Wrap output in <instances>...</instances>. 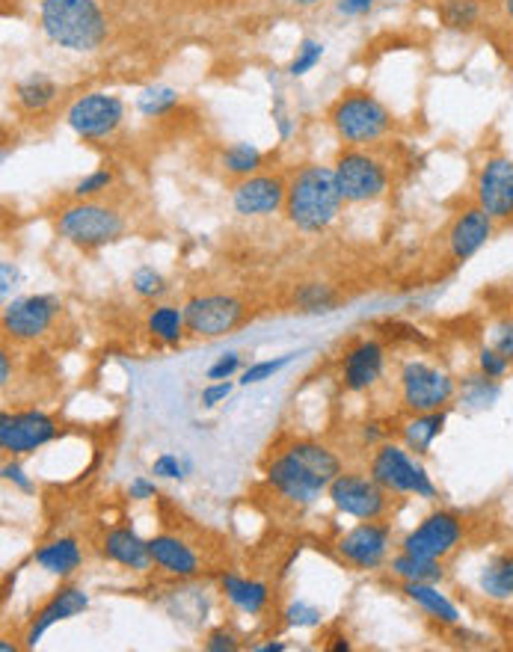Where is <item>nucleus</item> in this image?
<instances>
[{
  "label": "nucleus",
  "instance_id": "f257e3e1",
  "mask_svg": "<svg viewBox=\"0 0 513 652\" xmlns=\"http://www.w3.org/2000/svg\"><path fill=\"white\" fill-rule=\"evenodd\" d=\"M345 205V196L339 190L333 166L309 163L297 170L295 178L288 181V196H285V217L300 231H324L336 223Z\"/></svg>",
  "mask_w": 513,
  "mask_h": 652
},
{
  "label": "nucleus",
  "instance_id": "f03ea898",
  "mask_svg": "<svg viewBox=\"0 0 513 652\" xmlns=\"http://www.w3.org/2000/svg\"><path fill=\"white\" fill-rule=\"evenodd\" d=\"M42 33L60 48L89 54L108 39V18L96 0H42Z\"/></svg>",
  "mask_w": 513,
  "mask_h": 652
},
{
  "label": "nucleus",
  "instance_id": "7ed1b4c3",
  "mask_svg": "<svg viewBox=\"0 0 513 652\" xmlns=\"http://www.w3.org/2000/svg\"><path fill=\"white\" fill-rule=\"evenodd\" d=\"M57 235L77 250H101L125 235V217L96 199H75V205L57 214Z\"/></svg>",
  "mask_w": 513,
  "mask_h": 652
},
{
  "label": "nucleus",
  "instance_id": "20e7f679",
  "mask_svg": "<svg viewBox=\"0 0 513 652\" xmlns=\"http://www.w3.org/2000/svg\"><path fill=\"white\" fill-rule=\"evenodd\" d=\"M329 122L339 134L341 142L348 146H372L380 142L389 128H392V113L383 108L372 92H345V96L329 110Z\"/></svg>",
  "mask_w": 513,
  "mask_h": 652
},
{
  "label": "nucleus",
  "instance_id": "39448f33",
  "mask_svg": "<svg viewBox=\"0 0 513 652\" xmlns=\"http://www.w3.org/2000/svg\"><path fill=\"white\" fill-rule=\"evenodd\" d=\"M368 475L386 492L395 496H415V499H437V484L430 480L425 466L410 454V448L380 442L368 463Z\"/></svg>",
  "mask_w": 513,
  "mask_h": 652
},
{
  "label": "nucleus",
  "instance_id": "423d86ee",
  "mask_svg": "<svg viewBox=\"0 0 513 652\" xmlns=\"http://www.w3.org/2000/svg\"><path fill=\"white\" fill-rule=\"evenodd\" d=\"M333 173H336L345 202H350V205L374 202L389 190V166L377 154L365 152L362 146L341 149L336 163H333Z\"/></svg>",
  "mask_w": 513,
  "mask_h": 652
},
{
  "label": "nucleus",
  "instance_id": "0eeeda50",
  "mask_svg": "<svg viewBox=\"0 0 513 652\" xmlns=\"http://www.w3.org/2000/svg\"><path fill=\"white\" fill-rule=\"evenodd\" d=\"M398 386H401V403L410 415L448 410V403L454 401L460 391L458 380L448 371L427 365L422 359L404 362Z\"/></svg>",
  "mask_w": 513,
  "mask_h": 652
},
{
  "label": "nucleus",
  "instance_id": "6e6552de",
  "mask_svg": "<svg viewBox=\"0 0 513 652\" xmlns=\"http://www.w3.org/2000/svg\"><path fill=\"white\" fill-rule=\"evenodd\" d=\"M327 492L336 511L360 522L383 519L389 511V496H392L372 475H362V472H341L329 480Z\"/></svg>",
  "mask_w": 513,
  "mask_h": 652
},
{
  "label": "nucleus",
  "instance_id": "1a4fd4ad",
  "mask_svg": "<svg viewBox=\"0 0 513 652\" xmlns=\"http://www.w3.org/2000/svg\"><path fill=\"white\" fill-rule=\"evenodd\" d=\"M463 537H466V519L458 511H434L406 534L401 552L427 557V561H442L451 552H458Z\"/></svg>",
  "mask_w": 513,
  "mask_h": 652
},
{
  "label": "nucleus",
  "instance_id": "9d476101",
  "mask_svg": "<svg viewBox=\"0 0 513 652\" xmlns=\"http://www.w3.org/2000/svg\"><path fill=\"white\" fill-rule=\"evenodd\" d=\"M247 309L232 293H197L185 303L187 333L197 338H220L238 329Z\"/></svg>",
  "mask_w": 513,
  "mask_h": 652
},
{
  "label": "nucleus",
  "instance_id": "9b49d317",
  "mask_svg": "<svg viewBox=\"0 0 513 652\" xmlns=\"http://www.w3.org/2000/svg\"><path fill=\"white\" fill-rule=\"evenodd\" d=\"M267 484L274 487L279 499L291 501L297 507H309L321 499V492H327L329 480L321 478L315 468H309L300 456H295L288 448L267 463Z\"/></svg>",
  "mask_w": 513,
  "mask_h": 652
},
{
  "label": "nucleus",
  "instance_id": "f8f14e48",
  "mask_svg": "<svg viewBox=\"0 0 513 652\" xmlns=\"http://www.w3.org/2000/svg\"><path fill=\"white\" fill-rule=\"evenodd\" d=\"M125 122V104L120 96L110 92H87L66 110V125L80 140H108Z\"/></svg>",
  "mask_w": 513,
  "mask_h": 652
},
{
  "label": "nucleus",
  "instance_id": "ddd939ff",
  "mask_svg": "<svg viewBox=\"0 0 513 652\" xmlns=\"http://www.w3.org/2000/svg\"><path fill=\"white\" fill-rule=\"evenodd\" d=\"M60 424L42 410H18L0 415V448L12 456L34 454L48 442H54Z\"/></svg>",
  "mask_w": 513,
  "mask_h": 652
},
{
  "label": "nucleus",
  "instance_id": "4468645a",
  "mask_svg": "<svg viewBox=\"0 0 513 652\" xmlns=\"http://www.w3.org/2000/svg\"><path fill=\"white\" fill-rule=\"evenodd\" d=\"M336 552L353 569H365V573L380 569L389 561V552H392V528L380 519L360 522L356 528L341 534Z\"/></svg>",
  "mask_w": 513,
  "mask_h": 652
},
{
  "label": "nucleus",
  "instance_id": "2eb2a0df",
  "mask_svg": "<svg viewBox=\"0 0 513 652\" xmlns=\"http://www.w3.org/2000/svg\"><path fill=\"white\" fill-rule=\"evenodd\" d=\"M475 205H480L496 223L513 220V161L508 154H492L480 163L475 175Z\"/></svg>",
  "mask_w": 513,
  "mask_h": 652
},
{
  "label": "nucleus",
  "instance_id": "dca6fc26",
  "mask_svg": "<svg viewBox=\"0 0 513 652\" xmlns=\"http://www.w3.org/2000/svg\"><path fill=\"white\" fill-rule=\"evenodd\" d=\"M60 315V300L51 293L18 297L3 309V333L12 341H36L42 338Z\"/></svg>",
  "mask_w": 513,
  "mask_h": 652
},
{
  "label": "nucleus",
  "instance_id": "f3484780",
  "mask_svg": "<svg viewBox=\"0 0 513 652\" xmlns=\"http://www.w3.org/2000/svg\"><path fill=\"white\" fill-rule=\"evenodd\" d=\"M288 181L283 175L255 173L250 178H240L232 190V208L240 217H267L285 208Z\"/></svg>",
  "mask_w": 513,
  "mask_h": 652
},
{
  "label": "nucleus",
  "instance_id": "a211bd4d",
  "mask_svg": "<svg viewBox=\"0 0 513 652\" xmlns=\"http://www.w3.org/2000/svg\"><path fill=\"white\" fill-rule=\"evenodd\" d=\"M492 226H496V220L480 205L463 208L458 217L451 220L446 235V247L451 261L454 264H466L472 255H478L487 247V240L492 238Z\"/></svg>",
  "mask_w": 513,
  "mask_h": 652
},
{
  "label": "nucleus",
  "instance_id": "6ab92c4d",
  "mask_svg": "<svg viewBox=\"0 0 513 652\" xmlns=\"http://www.w3.org/2000/svg\"><path fill=\"white\" fill-rule=\"evenodd\" d=\"M386 368V348L374 338H362L350 344L341 359V386L353 394H362L377 386Z\"/></svg>",
  "mask_w": 513,
  "mask_h": 652
},
{
  "label": "nucleus",
  "instance_id": "aec40b11",
  "mask_svg": "<svg viewBox=\"0 0 513 652\" xmlns=\"http://www.w3.org/2000/svg\"><path fill=\"white\" fill-rule=\"evenodd\" d=\"M87 609H89V597L80 590V587H60L54 597L48 599L42 609L34 614L30 626H27V631H24V647H36L51 626L63 623V619L77 617V614H84Z\"/></svg>",
  "mask_w": 513,
  "mask_h": 652
},
{
  "label": "nucleus",
  "instance_id": "412c9836",
  "mask_svg": "<svg viewBox=\"0 0 513 652\" xmlns=\"http://www.w3.org/2000/svg\"><path fill=\"white\" fill-rule=\"evenodd\" d=\"M101 554L113 561V564L125 566L132 573H146L152 569V552H149V540H142L140 534L120 525V528H110L101 540Z\"/></svg>",
  "mask_w": 513,
  "mask_h": 652
},
{
  "label": "nucleus",
  "instance_id": "4be33fe9",
  "mask_svg": "<svg viewBox=\"0 0 513 652\" xmlns=\"http://www.w3.org/2000/svg\"><path fill=\"white\" fill-rule=\"evenodd\" d=\"M149 552H152V564L164 569L166 576L173 578H193L199 576V554L178 540L173 534H158L149 540Z\"/></svg>",
  "mask_w": 513,
  "mask_h": 652
},
{
  "label": "nucleus",
  "instance_id": "5701e85b",
  "mask_svg": "<svg viewBox=\"0 0 513 652\" xmlns=\"http://www.w3.org/2000/svg\"><path fill=\"white\" fill-rule=\"evenodd\" d=\"M34 564L42 566L45 573L57 578L75 576L80 564H84V549L75 537H57L51 543L39 546L34 552Z\"/></svg>",
  "mask_w": 513,
  "mask_h": 652
},
{
  "label": "nucleus",
  "instance_id": "b1692460",
  "mask_svg": "<svg viewBox=\"0 0 513 652\" xmlns=\"http://www.w3.org/2000/svg\"><path fill=\"white\" fill-rule=\"evenodd\" d=\"M220 587H223V593H226L232 605L243 611V614H250V617H259L267 609V602H271V587L264 585V581H255V578L226 573V576L220 578Z\"/></svg>",
  "mask_w": 513,
  "mask_h": 652
},
{
  "label": "nucleus",
  "instance_id": "393cba45",
  "mask_svg": "<svg viewBox=\"0 0 513 652\" xmlns=\"http://www.w3.org/2000/svg\"><path fill=\"white\" fill-rule=\"evenodd\" d=\"M404 593L442 626H458L460 623L458 605L446 593H439L437 585H430V581H404Z\"/></svg>",
  "mask_w": 513,
  "mask_h": 652
},
{
  "label": "nucleus",
  "instance_id": "a878e982",
  "mask_svg": "<svg viewBox=\"0 0 513 652\" xmlns=\"http://www.w3.org/2000/svg\"><path fill=\"white\" fill-rule=\"evenodd\" d=\"M448 410H437V413H413L401 424V439H404V446L415 454H427L430 446H434V439L442 434V427H446Z\"/></svg>",
  "mask_w": 513,
  "mask_h": 652
},
{
  "label": "nucleus",
  "instance_id": "bb28decb",
  "mask_svg": "<svg viewBox=\"0 0 513 652\" xmlns=\"http://www.w3.org/2000/svg\"><path fill=\"white\" fill-rule=\"evenodd\" d=\"M478 585L484 597L492 602H511L513 599V552L496 554L492 561L484 564L478 576Z\"/></svg>",
  "mask_w": 513,
  "mask_h": 652
},
{
  "label": "nucleus",
  "instance_id": "cd10ccee",
  "mask_svg": "<svg viewBox=\"0 0 513 652\" xmlns=\"http://www.w3.org/2000/svg\"><path fill=\"white\" fill-rule=\"evenodd\" d=\"M57 92H60V87L51 77L42 75V72H34V75H27L15 84V104L24 113H42V110L54 104Z\"/></svg>",
  "mask_w": 513,
  "mask_h": 652
},
{
  "label": "nucleus",
  "instance_id": "c85d7f7f",
  "mask_svg": "<svg viewBox=\"0 0 513 652\" xmlns=\"http://www.w3.org/2000/svg\"><path fill=\"white\" fill-rule=\"evenodd\" d=\"M146 326H149V333H152L161 344H182L187 336V321H185V309H178V305L161 303L154 305L149 317H146Z\"/></svg>",
  "mask_w": 513,
  "mask_h": 652
},
{
  "label": "nucleus",
  "instance_id": "c756f323",
  "mask_svg": "<svg viewBox=\"0 0 513 652\" xmlns=\"http://www.w3.org/2000/svg\"><path fill=\"white\" fill-rule=\"evenodd\" d=\"M295 456H300L309 468H315L321 478L333 480L336 475H341V456L336 451H329L327 446H321L315 439H295L291 446H285Z\"/></svg>",
  "mask_w": 513,
  "mask_h": 652
},
{
  "label": "nucleus",
  "instance_id": "7c9ffc66",
  "mask_svg": "<svg viewBox=\"0 0 513 652\" xmlns=\"http://www.w3.org/2000/svg\"><path fill=\"white\" fill-rule=\"evenodd\" d=\"M439 22L448 30L472 33L484 22V3L480 0H439Z\"/></svg>",
  "mask_w": 513,
  "mask_h": 652
},
{
  "label": "nucleus",
  "instance_id": "2f4dec72",
  "mask_svg": "<svg viewBox=\"0 0 513 652\" xmlns=\"http://www.w3.org/2000/svg\"><path fill=\"white\" fill-rule=\"evenodd\" d=\"M389 569L401 581H430V585H437V581L446 578L442 561H427V557H415L410 552L395 554L392 561H389Z\"/></svg>",
  "mask_w": 513,
  "mask_h": 652
},
{
  "label": "nucleus",
  "instance_id": "473e14b6",
  "mask_svg": "<svg viewBox=\"0 0 513 652\" xmlns=\"http://www.w3.org/2000/svg\"><path fill=\"white\" fill-rule=\"evenodd\" d=\"M339 303V291L327 283H306L295 291V305L306 315H327V312H336Z\"/></svg>",
  "mask_w": 513,
  "mask_h": 652
},
{
  "label": "nucleus",
  "instance_id": "72a5a7b5",
  "mask_svg": "<svg viewBox=\"0 0 513 652\" xmlns=\"http://www.w3.org/2000/svg\"><path fill=\"white\" fill-rule=\"evenodd\" d=\"M220 163L235 178H250L264 166V154L252 142H232L229 149H223V154H220Z\"/></svg>",
  "mask_w": 513,
  "mask_h": 652
},
{
  "label": "nucleus",
  "instance_id": "f704fd0d",
  "mask_svg": "<svg viewBox=\"0 0 513 652\" xmlns=\"http://www.w3.org/2000/svg\"><path fill=\"white\" fill-rule=\"evenodd\" d=\"M499 394H502L499 380L484 377L480 371L460 383V403H466V406H478V410H484V406H492Z\"/></svg>",
  "mask_w": 513,
  "mask_h": 652
},
{
  "label": "nucleus",
  "instance_id": "c9c22d12",
  "mask_svg": "<svg viewBox=\"0 0 513 652\" xmlns=\"http://www.w3.org/2000/svg\"><path fill=\"white\" fill-rule=\"evenodd\" d=\"M178 98L182 96L173 87H149L137 96V110L146 120H161V116H170L178 108Z\"/></svg>",
  "mask_w": 513,
  "mask_h": 652
},
{
  "label": "nucleus",
  "instance_id": "e433bc0d",
  "mask_svg": "<svg viewBox=\"0 0 513 652\" xmlns=\"http://www.w3.org/2000/svg\"><path fill=\"white\" fill-rule=\"evenodd\" d=\"M295 359H297V353H283V356H276V359H262V362H252L250 368L240 371V383H243V386H255V383L271 380V377H276V374H279L285 365H291Z\"/></svg>",
  "mask_w": 513,
  "mask_h": 652
},
{
  "label": "nucleus",
  "instance_id": "4c0bfd02",
  "mask_svg": "<svg viewBox=\"0 0 513 652\" xmlns=\"http://www.w3.org/2000/svg\"><path fill=\"white\" fill-rule=\"evenodd\" d=\"M132 288L142 300H158V297H164L166 293V279L154 271V267L146 264V267H137V271H134Z\"/></svg>",
  "mask_w": 513,
  "mask_h": 652
},
{
  "label": "nucleus",
  "instance_id": "58836bf2",
  "mask_svg": "<svg viewBox=\"0 0 513 652\" xmlns=\"http://www.w3.org/2000/svg\"><path fill=\"white\" fill-rule=\"evenodd\" d=\"M283 617H285V623L291 626V629H315V626L324 623V614H321V609H315L312 602H303V599L291 602V605L283 611Z\"/></svg>",
  "mask_w": 513,
  "mask_h": 652
},
{
  "label": "nucleus",
  "instance_id": "ea45409f",
  "mask_svg": "<svg viewBox=\"0 0 513 652\" xmlns=\"http://www.w3.org/2000/svg\"><path fill=\"white\" fill-rule=\"evenodd\" d=\"M110 187H113V173H110L108 166H101L96 173L84 175V178L72 187V196H75V199H96V196L108 193Z\"/></svg>",
  "mask_w": 513,
  "mask_h": 652
},
{
  "label": "nucleus",
  "instance_id": "a19ab883",
  "mask_svg": "<svg viewBox=\"0 0 513 652\" xmlns=\"http://www.w3.org/2000/svg\"><path fill=\"white\" fill-rule=\"evenodd\" d=\"M321 57H324V45L315 42V39H306V42L297 48V57L288 65V75L291 77H303L309 75L317 63H321Z\"/></svg>",
  "mask_w": 513,
  "mask_h": 652
},
{
  "label": "nucleus",
  "instance_id": "79ce46f5",
  "mask_svg": "<svg viewBox=\"0 0 513 652\" xmlns=\"http://www.w3.org/2000/svg\"><path fill=\"white\" fill-rule=\"evenodd\" d=\"M190 472H193V463H190V460H182V456H175V454H161L152 463L154 478L185 480Z\"/></svg>",
  "mask_w": 513,
  "mask_h": 652
},
{
  "label": "nucleus",
  "instance_id": "37998d69",
  "mask_svg": "<svg viewBox=\"0 0 513 652\" xmlns=\"http://www.w3.org/2000/svg\"><path fill=\"white\" fill-rule=\"evenodd\" d=\"M511 359H504L499 350L487 344V348L478 350V371L484 377H490V380H502L508 377V371H511Z\"/></svg>",
  "mask_w": 513,
  "mask_h": 652
},
{
  "label": "nucleus",
  "instance_id": "c03bdc74",
  "mask_svg": "<svg viewBox=\"0 0 513 652\" xmlns=\"http://www.w3.org/2000/svg\"><path fill=\"white\" fill-rule=\"evenodd\" d=\"M492 348L499 350L504 359H511L513 362V317H502L499 324L492 326Z\"/></svg>",
  "mask_w": 513,
  "mask_h": 652
},
{
  "label": "nucleus",
  "instance_id": "a18cd8bd",
  "mask_svg": "<svg viewBox=\"0 0 513 652\" xmlns=\"http://www.w3.org/2000/svg\"><path fill=\"white\" fill-rule=\"evenodd\" d=\"M240 365H243V359L238 356V353H226V356H220L211 368H208V380L211 383H220V380H232L235 374L240 371Z\"/></svg>",
  "mask_w": 513,
  "mask_h": 652
},
{
  "label": "nucleus",
  "instance_id": "49530a36",
  "mask_svg": "<svg viewBox=\"0 0 513 652\" xmlns=\"http://www.w3.org/2000/svg\"><path fill=\"white\" fill-rule=\"evenodd\" d=\"M202 647H205L208 652H238L240 650L238 635L229 629H214L211 635H208Z\"/></svg>",
  "mask_w": 513,
  "mask_h": 652
},
{
  "label": "nucleus",
  "instance_id": "de8ad7c7",
  "mask_svg": "<svg viewBox=\"0 0 513 652\" xmlns=\"http://www.w3.org/2000/svg\"><path fill=\"white\" fill-rule=\"evenodd\" d=\"M232 394V383L229 380H220V383H208L202 394H199V403L205 406V410H214L217 403H223Z\"/></svg>",
  "mask_w": 513,
  "mask_h": 652
},
{
  "label": "nucleus",
  "instance_id": "09e8293b",
  "mask_svg": "<svg viewBox=\"0 0 513 652\" xmlns=\"http://www.w3.org/2000/svg\"><path fill=\"white\" fill-rule=\"evenodd\" d=\"M3 480H10L22 492H34V480L24 475V468L18 463H3Z\"/></svg>",
  "mask_w": 513,
  "mask_h": 652
},
{
  "label": "nucleus",
  "instance_id": "8fccbe9b",
  "mask_svg": "<svg viewBox=\"0 0 513 652\" xmlns=\"http://www.w3.org/2000/svg\"><path fill=\"white\" fill-rule=\"evenodd\" d=\"M158 496V487H154V480L149 478H134L132 484H128V499L134 501H149Z\"/></svg>",
  "mask_w": 513,
  "mask_h": 652
},
{
  "label": "nucleus",
  "instance_id": "3c124183",
  "mask_svg": "<svg viewBox=\"0 0 513 652\" xmlns=\"http://www.w3.org/2000/svg\"><path fill=\"white\" fill-rule=\"evenodd\" d=\"M0 273H3V285H0V293H3V297H10V291L15 288V283H18V267H15V264H10V261H3V264H0Z\"/></svg>",
  "mask_w": 513,
  "mask_h": 652
},
{
  "label": "nucleus",
  "instance_id": "603ef678",
  "mask_svg": "<svg viewBox=\"0 0 513 652\" xmlns=\"http://www.w3.org/2000/svg\"><path fill=\"white\" fill-rule=\"evenodd\" d=\"M372 7L374 0H341L339 12H345V15H365Z\"/></svg>",
  "mask_w": 513,
  "mask_h": 652
},
{
  "label": "nucleus",
  "instance_id": "864d4df0",
  "mask_svg": "<svg viewBox=\"0 0 513 652\" xmlns=\"http://www.w3.org/2000/svg\"><path fill=\"white\" fill-rule=\"evenodd\" d=\"M12 383V362H10V350H0V386L7 389Z\"/></svg>",
  "mask_w": 513,
  "mask_h": 652
},
{
  "label": "nucleus",
  "instance_id": "5fc2aeb1",
  "mask_svg": "<svg viewBox=\"0 0 513 652\" xmlns=\"http://www.w3.org/2000/svg\"><path fill=\"white\" fill-rule=\"evenodd\" d=\"M276 125H279V137L288 140V137H291V130H295V125H291V120H288V113H285L283 108H276Z\"/></svg>",
  "mask_w": 513,
  "mask_h": 652
},
{
  "label": "nucleus",
  "instance_id": "6e6d98bb",
  "mask_svg": "<svg viewBox=\"0 0 513 652\" xmlns=\"http://www.w3.org/2000/svg\"><path fill=\"white\" fill-rule=\"evenodd\" d=\"M288 650L283 641H274V643H259V647H252V652H283Z\"/></svg>",
  "mask_w": 513,
  "mask_h": 652
},
{
  "label": "nucleus",
  "instance_id": "4d7b16f0",
  "mask_svg": "<svg viewBox=\"0 0 513 652\" xmlns=\"http://www.w3.org/2000/svg\"><path fill=\"white\" fill-rule=\"evenodd\" d=\"M504 7V18H508V24L513 27V0H502Z\"/></svg>",
  "mask_w": 513,
  "mask_h": 652
},
{
  "label": "nucleus",
  "instance_id": "13d9d810",
  "mask_svg": "<svg viewBox=\"0 0 513 652\" xmlns=\"http://www.w3.org/2000/svg\"><path fill=\"white\" fill-rule=\"evenodd\" d=\"M0 650H3V652H15V647H12L10 641H3V643H0Z\"/></svg>",
  "mask_w": 513,
  "mask_h": 652
},
{
  "label": "nucleus",
  "instance_id": "bf43d9fd",
  "mask_svg": "<svg viewBox=\"0 0 513 652\" xmlns=\"http://www.w3.org/2000/svg\"><path fill=\"white\" fill-rule=\"evenodd\" d=\"M300 7H312V3H317V0H297Z\"/></svg>",
  "mask_w": 513,
  "mask_h": 652
},
{
  "label": "nucleus",
  "instance_id": "052dcab7",
  "mask_svg": "<svg viewBox=\"0 0 513 652\" xmlns=\"http://www.w3.org/2000/svg\"><path fill=\"white\" fill-rule=\"evenodd\" d=\"M511 317H513V303H511Z\"/></svg>",
  "mask_w": 513,
  "mask_h": 652
}]
</instances>
